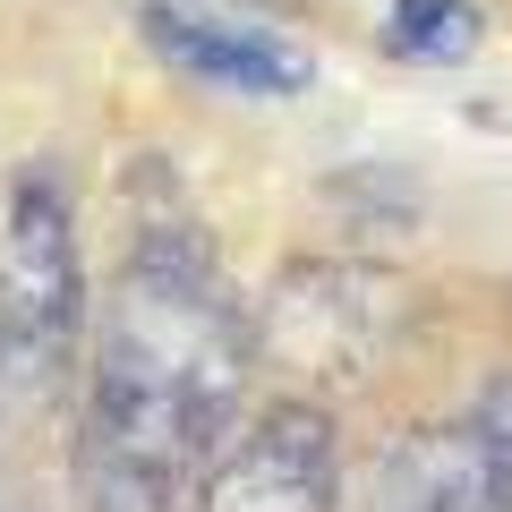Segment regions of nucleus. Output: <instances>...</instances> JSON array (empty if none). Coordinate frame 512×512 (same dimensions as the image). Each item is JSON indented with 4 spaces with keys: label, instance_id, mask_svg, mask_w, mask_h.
Returning a JSON list of instances; mask_svg holds the SVG:
<instances>
[{
    "label": "nucleus",
    "instance_id": "obj_1",
    "mask_svg": "<svg viewBox=\"0 0 512 512\" xmlns=\"http://www.w3.org/2000/svg\"><path fill=\"white\" fill-rule=\"evenodd\" d=\"M256 367H265L256 308L180 214V197H163V214H137L86 316V419H77L86 504L188 512L214 444L248 410Z\"/></svg>",
    "mask_w": 512,
    "mask_h": 512
},
{
    "label": "nucleus",
    "instance_id": "obj_2",
    "mask_svg": "<svg viewBox=\"0 0 512 512\" xmlns=\"http://www.w3.org/2000/svg\"><path fill=\"white\" fill-rule=\"evenodd\" d=\"M86 248H77V197L52 163H26L0 205V359L9 384L52 402L86 359Z\"/></svg>",
    "mask_w": 512,
    "mask_h": 512
},
{
    "label": "nucleus",
    "instance_id": "obj_3",
    "mask_svg": "<svg viewBox=\"0 0 512 512\" xmlns=\"http://www.w3.org/2000/svg\"><path fill=\"white\" fill-rule=\"evenodd\" d=\"M402 333V282L367 256H291L256 308V350L308 384H350Z\"/></svg>",
    "mask_w": 512,
    "mask_h": 512
},
{
    "label": "nucleus",
    "instance_id": "obj_4",
    "mask_svg": "<svg viewBox=\"0 0 512 512\" xmlns=\"http://www.w3.org/2000/svg\"><path fill=\"white\" fill-rule=\"evenodd\" d=\"M188 512H342V436L316 393H274L231 419Z\"/></svg>",
    "mask_w": 512,
    "mask_h": 512
},
{
    "label": "nucleus",
    "instance_id": "obj_5",
    "mask_svg": "<svg viewBox=\"0 0 512 512\" xmlns=\"http://www.w3.org/2000/svg\"><path fill=\"white\" fill-rule=\"evenodd\" d=\"M137 26H146V43H154L180 77H197V86L256 94V103H291V94L316 86L308 43L274 35V26L222 18V9H188V0H146V9H137Z\"/></svg>",
    "mask_w": 512,
    "mask_h": 512
},
{
    "label": "nucleus",
    "instance_id": "obj_6",
    "mask_svg": "<svg viewBox=\"0 0 512 512\" xmlns=\"http://www.w3.org/2000/svg\"><path fill=\"white\" fill-rule=\"evenodd\" d=\"M495 478L504 461L470 427H419L376 461L359 512H495Z\"/></svg>",
    "mask_w": 512,
    "mask_h": 512
},
{
    "label": "nucleus",
    "instance_id": "obj_7",
    "mask_svg": "<svg viewBox=\"0 0 512 512\" xmlns=\"http://www.w3.org/2000/svg\"><path fill=\"white\" fill-rule=\"evenodd\" d=\"M384 43L402 60H470L487 43V18H478L470 0H393Z\"/></svg>",
    "mask_w": 512,
    "mask_h": 512
},
{
    "label": "nucleus",
    "instance_id": "obj_8",
    "mask_svg": "<svg viewBox=\"0 0 512 512\" xmlns=\"http://www.w3.org/2000/svg\"><path fill=\"white\" fill-rule=\"evenodd\" d=\"M461 427H470L495 461H512V367H495V376H487V393L470 402V419H461Z\"/></svg>",
    "mask_w": 512,
    "mask_h": 512
},
{
    "label": "nucleus",
    "instance_id": "obj_9",
    "mask_svg": "<svg viewBox=\"0 0 512 512\" xmlns=\"http://www.w3.org/2000/svg\"><path fill=\"white\" fill-rule=\"evenodd\" d=\"M9 393H18V384H9V359H0V419H9Z\"/></svg>",
    "mask_w": 512,
    "mask_h": 512
},
{
    "label": "nucleus",
    "instance_id": "obj_10",
    "mask_svg": "<svg viewBox=\"0 0 512 512\" xmlns=\"http://www.w3.org/2000/svg\"><path fill=\"white\" fill-rule=\"evenodd\" d=\"M248 9H291V18H299V9H308V0H248Z\"/></svg>",
    "mask_w": 512,
    "mask_h": 512
},
{
    "label": "nucleus",
    "instance_id": "obj_11",
    "mask_svg": "<svg viewBox=\"0 0 512 512\" xmlns=\"http://www.w3.org/2000/svg\"><path fill=\"white\" fill-rule=\"evenodd\" d=\"M0 512H18V504H0Z\"/></svg>",
    "mask_w": 512,
    "mask_h": 512
}]
</instances>
